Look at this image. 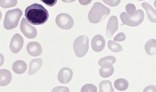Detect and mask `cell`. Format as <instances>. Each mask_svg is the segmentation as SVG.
I'll return each mask as SVG.
<instances>
[{
    "mask_svg": "<svg viewBox=\"0 0 156 92\" xmlns=\"http://www.w3.org/2000/svg\"><path fill=\"white\" fill-rule=\"evenodd\" d=\"M114 87L119 91H123L127 90L129 87V83L126 79L119 78L115 81L114 83Z\"/></svg>",
    "mask_w": 156,
    "mask_h": 92,
    "instance_id": "d6986e66",
    "label": "cell"
},
{
    "mask_svg": "<svg viewBox=\"0 0 156 92\" xmlns=\"http://www.w3.org/2000/svg\"><path fill=\"white\" fill-rule=\"evenodd\" d=\"M12 70L17 74H23L26 71L27 69V65L23 60L16 61L13 63L12 66Z\"/></svg>",
    "mask_w": 156,
    "mask_h": 92,
    "instance_id": "2e32d148",
    "label": "cell"
},
{
    "mask_svg": "<svg viewBox=\"0 0 156 92\" xmlns=\"http://www.w3.org/2000/svg\"><path fill=\"white\" fill-rule=\"evenodd\" d=\"M23 12L19 8L7 11L5 16L3 26L5 29L10 30L17 27Z\"/></svg>",
    "mask_w": 156,
    "mask_h": 92,
    "instance_id": "3957f363",
    "label": "cell"
},
{
    "mask_svg": "<svg viewBox=\"0 0 156 92\" xmlns=\"http://www.w3.org/2000/svg\"><path fill=\"white\" fill-rule=\"evenodd\" d=\"M145 49L147 54L151 56L156 55V40L155 39H150L145 45Z\"/></svg>",
    "mask_w": 156,
    "mask_h": 92,
    "instance_id": "ac0fdd59",
    "label": "cell"
},
{
    "mask_svg": "<svg viewBox=\"0 0 156 92\" xmlns=\"http://www.w3.org/2000/svg\"><path fill=\"white\" fill-rule=\"evenodd\" d=\"M120 17L124 25L135 27L141 24L144 21V12L141 9H139L133 16H129L126 12H123L120 14Z\"/></svg>",
    "mask_w": 156,
    "mask_h": 92,
    "instance_id": "277c9868",
    "label": "cell"
},
{
    "mask_svg": "<svg viewBox=\"0 0 156 92\" xmlns=\"http://www.w3.org/2000/svg\"><path fill=\"white\" fill-rule=\"evenodd\" d=\"M116 62V59L114 56H107L103 57L99 60L98 64L99 66L103 68H107L112 66Z\"/></svg>",
    "mask_w": 156,
    "mask_h": 92,
    "instance_id": "e0dca14e",
    "label": "cell"
},
{
    "mask_svg": "<svg viewBox=\"0 0 156 92\" xmlns=\"http://www.w3.org/2000/svg\"><path fill=\"white\" fill-rule=\"evenodd\" d=\"M17 1H1V6L3 8L12 7L16 5Z\"/></svg>",
    "mask_w": 156,
    "mask_h": 92,
    "instance_id": "603a6c76",
    "label": "cell"
},
{
    "mask_svg": "<svg viewBox=\"0 0 156 92\" xmlns=\"http://www.w3.org/2000/svg\"><path fill=\"white\" fill-rule=\"evenodd\" d=\"M118 29V19L115 16H112L109 19L106 29L108 38H112Z\"/></svg>",
    "mask_w": 156,
    "mask_h": 92,
    "instance_id": "30bf717a",
    "label": "cell"
},
{
    "mask_svg": "<svg viewBox=\"0 0 156 92\" xmlns=\"http://www.w3.org/2000/svg\"><path fill=\"white\" fill-rule=\"evenodd\" d=\"M27 52L30 55L33 56H38L41 54L42 49L39 43L37 42H30L29 43L26 47Z\"/></svg>",
    "mask_w": 156,
    "mask_h": 92,
    "instance_id": "7c38bea8",
    "label": "cell"
},
{
    "mask_svg": "<svg viewBox=\"0 0 156 92\" xmlns=\"http://www.w3.org/2000/svg\"><path fill=\"white\" fill-rule=\"evenodd\" d=\"M100 92H114L112 82L108 80H104L99 85Z\"/></svg>",
    "mask_w": 156,
    "mask_h": 92,
    "instance_id": "ffe728a7",
    "label": "cell"
},
{
    "mask_svg": "<svg viewBox=\"0 0 156 92\" xmlns=\"http://www.w3.org/2000/svg\"><path fill=\"white\" fill-rule=\"evenodd\" d=\"M126 10L129 16H132L136 12V7L132 3H129L126 6Z\"/></svg>",
    "mask_w": 156,
    "mask_h": 92,
    "instance_id": "d4e9b609",
    "label": "cell"
},
{
    "mask_svg": "<svg viewBox=\"0 0 156 92\" xmlns=\"http://www.w3.org/2000/svg\"><path fill=\"white\" fill-rule=\"evenodd\" d=\"M55 22L58 27L63 29H71L74 25L72 16L65 13L58 14L56 18Z\"/></svg>",
    "mask_w": 156,
    "mask_h": 92,
    "instance_id": "8992f818",
    "label": "cell"
},
{
    "mask_svg": "<svg viewBox=\"0 0 156 92\" xmlns=\"http://www.w3.org/2000/svg\"><path fill=\"white\" fill-rule=\"evenodd\" d=\"M104 2L111 7H115L120 3V1H103Z\"/></svg>",
    "mask_w": 156,
    "mask_h": 92,
    "instance_id": "83f0119b",
    "label": "cell"
},
{
    "mask_svg": "<svg viewBox=\"0 0 156 92\" xmlns=\"http://www.w3.org/2000/svg\"><path fill=\"white\" fill-rule=\"evenodd\" d=\"M41 2H44L47 5L49 6H53L57 3V0H41Z\"/></svg>",
    "mask_w": 156,
    "mask_h": 92,
    "instance_id": "f1b7e54d",
    "label": "cell"
},
{
    "mask_svg": "<svg viewBox=\"0 0 156 92\" xmlns=\"http://www.w3.org/2000/svg\"><path fill=\"white\" fill-rule=\"evenodd\" d=\"M97 88L92 84H86L81 88V92H97Z\"/></svg>",
    "mask_w": 156,
    "mask_h": 92,
    "instance_id": "cb8c5ba5",
    "label": "cell"
},
{
    "mask_svg": "<svg viewBox=\"0 0 156 92\" xmlns=\"http://www.w3.org/2000/svg\"><path fill=\"white\" fill-rule=\"evenodd\" d=\"M143 92H156V86L153 85L147 86L144 89Z\"/></svg>",
    "mask_w": 156,
    "mask_h": 92,
    "instance_id": "f546056e",
    "label": "cell"
},
{
    "mask_svg": "<svg viewBox=\"0 0 156 92\" xmlns=\"http://www.w3.org/2000/svg\"><path fill=\"white\" fill-rule=\"evenodd\" d=\"M142 7L146 10L147 12V18L149 20L152 22H156V10L154 9L151 5L147 2H144L141 4Z\"/></svg>",
    "mask_w": 156,
    "mask_h": 92,
    "instance_id": "9a60e30c",
    "label": "cell"
},
{
    "mask_svg": "<svg viewBox=\"0 0 156 92\" xmlns=\"http://www.w3.org/2000/svg\"><path fill=\"white\" fill-rule=\"evenodd\" d=\"M108 47L111 51L115 53L121 52L123 50V48L122 46L112 40H108Z\"/></svg>",
    "mask_w": 156,
    "mask_h": 92,
    "instance_id": "44dd1931",
    "label": "cell"
},
{
    "mask_svg": "<svg viewBox=\"0 0 156 92\" xmlns=\"http://www.w3.org/2000/svg\"><path fill=\"white\" fill-rule=\"evenodd\" d=\"M114 71V68L113 66L107 68L101 67L99 71V74L101 77L103 78H108L113 75Z\"/></svg>",
    "mask_w": 156,
    "mask_h": 92,
    "instance_id": "7402d4cb",
    "label": "cell"
},
{
    "mask_svg": "<svg viewBox=\"0 0 156 92\" xmlns=\"http://www.w3.org/2000/svg\"><path fill=\"white\" fill-rule=\"evenodd\" d=\"M20 29L23 34L29 39H34L37 36L36 29L27 22L26 19L23 18L20 24Z\"/></svg>",
    "mask_w": 156,
    "mask_h": 92,
    "instance_id": "52a82bcc",
    "label": "cell"
},
{
    "mask_svg": "<svg viewBox=\"0 0 156 92\" xmlns=\"http://www.w3.org/2000/svg\"><path fill=\"white\" fill-rule=\"evenodd\" d=\"M126 35L124 33L120 32L114 38V42L116 41H123L126 39Z\"/></svg>",
    "mask_w": 156,
    "mask_h": 92,
    "instance_id": "484cf974",
    "label": "cell"
},
{
    "mask_svg": "<svg viewBox=\"0 0 156 92\" xmlns=\"http://www.w3.org/2000/svg\"><path fill=\"white\" fill-rule=\"evenodd\" d=\"M12 79V75L9 70L4 69L0 70V86H7L11 83Z\"/></svg>",
    "mask_w": 156,
    "mask_h": 92,
    "instance_id": "4fadbf2b",
    "label": "cell"
},
{
    "mask_svg": "<svg viewBox=\"0 0 156 92\" xmlns=\"http://www.w3.org/2000/svg\"><path fill=\"white\" fill-rule=\"evenodd\" d=\"M73 77L72 70L68 67H64L58 72V79L61 83L66 84L71 81Z\"/></svg>",
    "mask_w": 156,
    "mask_h": 92,
    "instance_id": "9c48e42d",
    "label": "cell"
},
{
    "mask_svg": "<svg viewBox=\"0 0 156 92\" xmlns=\"http://www.w3.org/2000/svg\"><path fill=\"white\" fill-rule=\"evenodd\" d=\"M105 41L103 36L101 35H95L92 38L91 45L92 49L97 52H101L105 48Z\"/></svg>",
    "mask_w": 156,
    "mask_h": 92,
    "instance_id": "8fae6325",
    "label": "cell"
},
{
    "mask_svg": "<svg viewBox=\"0 0 156 92\" xmlns=\"http://www.w3.org/2000/svg\"><path fill=\"white\" fill-rule=\"evenodd\" d=\"M24 15L27 22L34 25L44 24L49 17L48 11L42 5L38 3H34L27 7Z\"/></svg>",
    "mask_w": 156,
    "mask_h": 92,
    "instance_id": "6da1fadb",
    "label": "cell"
},
{
    "mask_svg": "<svg viewBox=\"0 0 156 92\" xmlns=\"http://www.w3.org/2000/svg\"><path fill=\"white\" fill-rule=\"evenodd\" d=\"M111 11L108 8L100 2L93 5L88 14V19L92 23H98L103 21L110 14Z\"/></svg>",
    "mask_w": 156,
    "mask_h": 92,
    "instance_id": "7a4b0ae2",
    "label": "cell"
},
{
    "mask_svg": "<svg viewBox=\"0 0 156 92\" xmlns=\"http://www.w3.org/2000/svg\"><path fill=\"white\" fill-rule=\"evenodd\" d=\"M43 61L41 59H34L30 61L29 69V74L30 76L35 74L42 66Z\"/></svg>",
    "mask_w": 156,
    "mask_h": 92,
    "instance_id": "5bb4252c",
    "label": "cell"
},
{
    "mask_svg": "<svg viewBox=\"0 0 156 92\" xmlns=\"http://www.w3.org/2000/svg\"><path fill=\"white\" fill-rule=\"evenodd\" d=\"M89 39L87 36L82 35L76 38L73 43V49L76 56L83 57L88 52Z\"/></svg>",
    "mask_w": 156,
    "mask_h": 92,
    "instance_id": "5b68a950",
    "label": "cell"
},
{
    "mask_svg": "<svg viewBox=\"0 0 156 92\" xmlns=\"http://www.w3.org/2000/svg\"><path fill=\"white\" fill-rule=\"evenodd\" d=\"M24 44V39L20 34H15L11 39L10 49L14 54H17L21 51Z\"/></svg>",
    "mask_w": 156,
    "mask_h": 92,
    "instance_id": "ba28073f",
    "label": "cell"
},
{
    "mask_svg": "<svg viewBox=\"0 0 156 92\" xmlns=\"http://www.w3.org/2000/svg\"><path fill=\"white\" fill-rule=\"evenodd\" d=\"M52 92H69V89L67 87H54Z\"/></svg>",
    "mask_w": 156,
    "mask_h": 92,
    "instance_id": "4316f807",
    "label": "cell"
}]
</instances>
